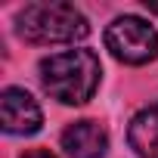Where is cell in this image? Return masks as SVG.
I'll use <instances>...</instances> for the list:
<instances>
[{"instance_id": "obj_1", "label": "cell", "mask_w": 158, "mask_h": 158, "mask_svg": "<svg viewBox=\"0 0 158 158\" xmlns=\"http://www.w3.org/2000/svg\"><path fill=\"white\" fill-rule=\"evenodd\" d=\"M40 84L62 106H84L93 99L102 65L93 50H65L40 59Z\"/></svg>"}, {"instance_id": "obj_2", "label": "cell", "mask_w": 158, "mask_h": 158, "mask_svg": "<svg viewBox=\"0 0 158 158\" xmlns=\"http://www.w3.org/2000/svg\"><path fill=\"white\" fill-rule=\"evenodd\" d=\"M16 31L28 44L53 47V44H74L90 34L87 16L74 3L65 0H37L19 10L16 16Z\"/></svg>"}, {"instance_id": "obj_3", "label": "cell", "mask_w": 158, "mask_h": 158, "mask_svg": "<svg viewBox=\"0 0 158 158\" xmlns=\"http://www.w3.org/2000/svg\"><path fill=\"white\" fill-rule=\"evenodd\" d=\"M106 50L124 65H146L158 59V28L139 16H118L106 28Z\"/></svg>"}, {"instance_id": "obj_4", "label": "cell", "mask_w": 158, "mask_h": 158, "mask_svg": "<svg viewBox=\"0 0 158 158\" xmlns=\"http://www.w3.org/2000/svg\"><path fill=\"white\" fill-rule=\"evenodd\" d=\"M44 124L37 99L22 87H6L0 93V127L13 136H31Z\"/></svg>"}, {"instance_id": "obj_5", "label": "cell", "mask_w": 158, "mask_h": 158, "mask_svg": "<svg viewBox=\"0 0 158 158\" xmlns=\"http://www.w3.org/2000/svg\"><path fill=\"white\" fill-rule=\"evenodd\" d=\"M59 143H62L68 158H102L106 149H109V133L99 121L81 118V121H74L62 130Z\"/></svg>"}, {"instance_id": "obj_6", "label": "cell", "mask_w": 158, "mask_h": 158, "mask_svg": "<svg viewBox=\"0 0 158 158\" xmlns=\"http://www.w3.org/2000/svg\"><path fill=\"white\" fill-rule=\"evenodd\" d=\"M127 143L136 158H158V102L133 115L127 127Z\"/></svg>"}, {"instance_id": "obj_7", "label": "cell", "mask_w": 158, "mask_h": 158, "mask_svg": "<svg viewBox=\"0 0 158 158\" xmlns=\"http://www.w3.org/2000/svg\"><path fill=\"white\" fill-rule=\"evenodd\" d=\"M22 158H56V155H50V152H44V149H34V152H25Z\"/></svg>"}, {"instance_id": "obj_8", "label": "cell", "mask_w": 158, "mask_h": 158, "mask_svg": "<svg viewBox=\"0 0 158 158\" xmlns=\"http://www.w3.org/2000/svg\"><path fill=\"white\" fill-rule=\"evenodd\" d=\"M146 6H149V13H158V3H149L146 0Z\"/></svg>"}]
</instances>
